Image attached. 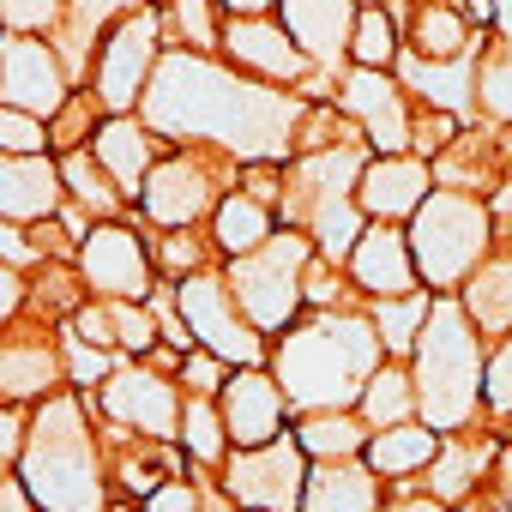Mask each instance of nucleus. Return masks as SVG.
Returning <instances> with one entry per match:
<instances>
[{"label": "nucleus", "mask_w": 512, "mask_h": 512, "mask_svg": "<svg viewBox=\"0 0 512 512\" xmlns=\"http://www.w3.org/2000/svg\"><path fill=\"white\" fill-rule=\"evenodd\" d=\"M308 97H284L278 85L247 79L199 49H169L139 115L157 139H211L241 163H284L302 145Z\"/></svg>", "instance_id": "nucleus-1"}, {"label": "nucleus", "mask_w": 512, "mask_h": 512, "mask_svg": "<svg viewBox=\"0 0 512 512\" xmlns=\"http://www.w3.org/2000/svg\"><path fill=\"white\" fill-rule=\"evenodd\" d=\"M386 344L374 332V314H338V308H320L308 320H296L278 344H272V374L278 386L290 392V410L296 416H314V410H356L368 380L386 368Z\"/></svg>", "instance_id": "nucleus-2"}, {"label": "nucleus", "mask_w": 512, "mask_h": 512, "mask_svg": "<svg viewBox=\"0 0 512 512\" xmlns=\"http://www.w3.org/2000/svg\"><path fill=\"white\" fill-rule=\"evenodd\" d=\"M85 410L91 398L73 386L31 410V446L19 458V476L43 512H109V482Z\"/></svg>", "instance_id": "nucleus-3"}, {"label": "nucleus", "mask_w": 512, "mask_h": 512, "mask_svg": "<svg viewBox=\"0 0 512 512\" xmlns=\"http://www.w3.org/2000/svg\"><path fill=\"white\" fill-rule=\"evenodd\" d=\"M416 392H422V422L434 434H464L488 410V356H482V326L458 296H434L428 332L410 356Z\"/></svg>", "instance_id": "nucleus-4"}, {"label": "nucleus", "mask_w": 512, "mask_h": 512, "mask_svg": "<svg viewBox=\"0 0 512 512\" xmlns=\"http://www.w3.org/2000/svg\"><path fill=\"white\" fill-rule=\"evenodd\" d=\"M500 217L488 199L476 193H458V187H434V199L410 217V247H416V272L434 296H452L464 290L482 266L488 253L500 247Z\"/></svg>", "instance_id": "nucleus-5"}, {"label": "nucleus", "mask_w": 512, "mask_h": 512, "mask_svg": "<svg viewBox=\"0 0 512 512\" xmlns=\"http://www.w3.org/2000/svg\"><path fill=\"white\" fill-rule=\"evenodd\" d=\"M320 260V247L302 235V229H278L260 253H241V260L223 266L241 314L260 326L266 338H284L296 320H302V302H308V272Z\"/></svg>", "instance_id": "nucleus-6"}, {"label": "nucleus", "mask_w": 512, "mask_h": 512, "mask_svg": "<svg viewBox=\"0 0 512 512\" xmlns=\"http://www.w3.org/2000/svg\"><path fill=\"white\" fill-rule=\"evenodd\" d=\"M175 308L193 332L199 350L223 356L229 368H272V350H266V332L253 326L229 290L223 272H193V278H175Z\"/></svg>", "instance_id": "nucleus-7"}, {"label": "nucleus", "mask_w": 512, "mask_h": 512, "mask_svg": "<svg viewBox=\"0 0 512 512\" xmlns=\"http://www.w3.org/2000/svg\"><path fill=\"white\" fill-rule=\"evenodd\" d=\"M308 476H314V458L302 452L296 434H284V440H272V446L229 452V464L217 470L223 494H229L241 512H302Z\"/></svg>", "instance_id": "nucleus-8"}, {"label": "nucleus", "mask_w": 512, "mask_h": 512, "mask_svg": "<svg viewBox=\"0 0 512 512\" xmlns=\"http://www.w3.org/2000/svg\"><path fill=\"white\" fill-rule=\"evenodd\" d=\"M163 37H169V25H163L157 7H145L127 25H115V37L97 55V73H91V91H97V103L109 115H133L145 103V91H151V79H157V67L169 55Z\"/></svg>", "instance_id": "nucleus-9"}, {"label": "nucleus", "mask_w": 512, "mask_h": 512, "mask_svg": "<svg viewBox=\"0 0 512 512\" xmlns=\"http://www.w3.org/2000/svg\"><path fill=\"white\" fill-rule=\"evenodd\" d=\"M73 266L97 302H151L157 296V253H145V241L127 223H91Z\"/></svg>", "instance_id": "nucleus-10"}, {"label": "nucleus", "mask_w": 512, "mask_h": 512, "mask_svg": "<svg viewBox=\"0 0 512 512\" xmlns=\"http://www.w3.org/2000/svg\"><path fill=\"white\" fill-rule=\"evenodd\" d=\"M181 380H169V374H157V362H127V368H115L109 374V386H97V392H85L115 428H127V434H139V440H175V428H181V392H175Z\"/></svg>", "instance_id": "nucleus-11"}, {"label": "nucleus", "mask_w": 512, "mask_h": 512, "mask_svg": "<svg viewBox=\"0 0 512 512\" xmlns=\"http://www.w3.org/2000/svg\"><path fill=\"white\" fill-rule=\"evenodd\" d=\"M235 187H229V175L223 169H211L205 157H163L157 169H151V181H145V217L151 223H163V229H199L205 217H217V205L229 199Z\"/></svg>", "instance_id": "nucleus-12"}, {"label": "nucleus", "mask_w": 512, "mask_h": 512, "mask_svg": "<svg viewBox=\"0 0 512 512\" xmlns=\"http://www.w3.org/2000/svg\"><path fill=\"white\" fill-rule=\"evenodd\" d=\"M338 109L368 133L374 157H404L416 151V115H410V97L392 73H374V67H350L338 79Z\"/></svg>", "instance_id": "nucleus-13"}, {"label": "nucleus", "mask_w": 512, "mask_h": 512, "mask_svg": "<svg viewBox=\"0 0 512 512\" xmlns=\"http://www.w3.org/2000/svg\"><path fill=\"white\" fill-rule=\"evenodd\" d=\"M0 109H25V115H43L55 121L67 103H73V79H67V61L49 37H7V55H0Z\"/></svg>", "instance_id": "nucleus-14"}, {"label": "nucleus", "mask_w": 512, "mask_h": 512, "mask_svg": "<svg viewBox=\"0 0 512 512\" xmlns=\"http://www.w3.org/2000/svg\"><path fill=\"white\" fill-rule=\"evenodd\" d=\"M223 55L229 67H241L247 79L260 85H278V91H296L308 85L320 67L302 55V43L290 37L284 19H223Z\"/></svg>", "instance_id": "nucleus-15"}, {"label": "nucleus", "mask_w": 512, "mask_h": 512, "mask_svg": "<svg viewBox=\"0 0 512 512\" xmlns=\"http://www.w3.org/2000/svg\"><path fill=\"white\" fill-rule=\"evenodd\" d=\"M217 404H223V422H229L235 452L284 440V422H290V392L278 386V374H272V368H235Z\"/></svg>", "instance_id": "nucleus-16"}, {"label": "nucleus", "mask_w": 512, "mask_h": 512, "mask_svg": "<svg viewBox=\"0 0 512 512\" xmlns=\"http://www.w3.org/2000/svg\"><path fill=\"white\" fill-rule=\"evenodd\" d=\"M350 284H356L368 302L416 296L422 272H416V247H410V229H404V223H368V235H362L356 253H350Z\"/></svg>", "instance_id": "nucleus-17"}, {"label": "nucleus", "mask_w": 512, "mask_h": 512, "mask_svg": "<svg viewBox=\"0 0 512 512\" xmlns=\"http://www.w3.org/2000/svg\"><path fill=\"white\" fill-rule=\"evenodd\" d=\"M278 19L290 25V37L320 73H338L362 25V0H278Z\"/></svg>", "instance_id": "nucleus-18"}, {"label": "nucleus", "mask_w": 512, "mask_h": 512, "mask_svg": "<svg viewBox=\"0 0 512 512\" xmlns=\"http://www.w3.org/2000/svg\"><path fill=\"white\" fill-rule=\"evenodd\" d=\"M145 7H151V0H67V19H61V31L49 37V43L61 49V61H67V79L91 91V73H97L103 43L115 37V25H127V19L145 13Z\"/></svg>", "instance_id": "nucleus-19"}, {"label": "nucleus", "mask_w": 512, "mask_h": 512, "mask_svg": "<svg viewBox=\"0 0 512 512\" xmlns=\"http://www.w3.org/2000/svg\"><path fill=\"white\" fill-rule=\"evenodd\" d=\"M356 199L374 223H410L434 199V169H428V157H410V151L404 157H368Z\"/></svg>", "instance_id": "nucleus-20"}, {"label": "nucleus", "mask_w": 512, "mask_h": 512, "mask_svg": "<svg viewBox=\"0 0 512 512\" xmlns=\"http://www.w3.org/2000/svg\"><path fill=\"white\" fill-rule=\"evenodd\" d=\"M0 392H7V404H43V398L67 392L61 338L49 344V332H25L13 320V338H7V350H0Z\"/></svg>", "instance_id": "nucleus-21"}, {"label": "nucleus", "mask_w": 512, "mask_h": 512, "mask_svg": "<svg viewBox=\"0 0 512 512\" xmlns=\"http://www.w3.org/2000/svg\"><path fill=\"white\" fill-rule=\"evenodd\" d=\"M67 199L73 193H67L61 163H49V157H7V163H0V217H7V223L37 229V223L61 217Z\"/></svg>", "instance_id": "nucleus-22"}, {"label": "nucleus", "mask_w": 512, "mask_h": 512, "mask_svg": "<svg viewBox=\"0 0 512 512\" xmlns=\"http://www.w3.org/2000/svg\"><path fill=\"white\" fill-rule=\"evenodd\" d=\"M398 79L428 103V109H446V115H458V121H470L476 115V85H482V73H476V55H458V61H428V55H416V49H404L398 55Z\"/></svg>", "instance_id": "nucleus-23"}, {"label": "nucleus", "mask_w": 512, "mask_h": 512, "mask_svg": "<svg viewBox=\"0 0 512 512\" xmlns=\"http://www.w3.org/2000/svg\"><path fill=\"white\" fill-rule=\"evenodd\" d=\"M91 151H97V163L115 175V187L127 199H145V181L157 169V133L145 127V115H103Z\"/></svg>", "instance_id": "nucleus-24"}, {"label": "nucleus", "mask_w": 512, "mask_h": 512, "mask_svg": "<svg viewBox=\"0 0 512 512\" xmlns=\"http://www.w3.org/2000/svg\"><path fill=\"white\" fill-rule=\"evenodd\" d=\"M380 506H386V488H380V470L368 458H326V464H314L302 512H380Z\"/></svg>", "instance_id": "nucleus-25"}, {"label": "nucleus", "mask_w": 512, "mask_h": 512, "mask_svg": "<svg viewBox=\"0 0 512 512\" xmlns=\"http://www.w3.org/2000/svg\"><path fill=\"white\" fill-rule=\"evenodd\" d=\"M500 452H506V440H470V434H446V446H440L434 470L422 476V482H428L422 494H434V500H446V506H464Z\"/></svg>", "instance_id": "nucleus-26"}, {"label": "nucleus", "mask_w": 512, "mask_h": 512, "mask_svg": "<svg viewBox=\"0 0 512 512\" xmlns=\"http://www.w3.org/2000/svg\"><path fill=\"white\" fill-rule=\"evenodd\" d=\"M272 235H278V211H272V205H260L253 193H241V187H235V193L217 205V217H211V247L223 253V260L260 253Z\"/></svg>", "instance_id": "nucleus-27"}, {"label": "nucleus", "mask_w": 512, "mask_h": 512, "mask_svg": "<svg viewBox=\"0 0 512 512\" xmlns=\"http://www.w3.org/2000/svg\"><path fill=\"white\" fill-rule=\"evenodd\" d=\"M440 446H446V434H434L428 422H404V428L374 434L362 458H368L386 482H404V476H428L434 458H440Z\"/></svg>", "instance_id": "nucleus-28"}, {"label": "nucleus", "mask_w": 512, "mask_h": 512, "mask_svg": "<svg viewBox=\"0 0 512 512\" xmlns=\"http://www.w3.org/2000/svg\"><path fill=\"white\" fill-rule=\"evenodd\" d=\"M458 302L470 308V320L482 326V338H506L512 332V247L488 253V266L458 290Z\"/></svg>", "instance_id": "nucleus-29"}, {"label": "nucleus", "mask_w": 512, "mask_h": 512, "mask_svg": "<svg viewBox=\"0 0 512 512\" xmlns=\"http://www.w3.org/2000/svg\"><path fill=\"white\" fill-rule=\"evenodd\" d=\"M362 422L374 428V434H386V428H404V422H422V392H416V374L404 368V362H386L374 380H368V392H362Z\"/></svg>", "instance_id": "nucleus-30"}, {"label": "nucleus", "mask_w": 512, "mask_h": 512, "mask_svg": "<svg viewBox=\"0 0 512 512\" xmlns=\"http://www.w3.org/2000/svg\"><path fill=\"white\" fill-rule=\"evenodd\" d=\"M296 440L314 464H326V458H362L374 428L362 422V410H314V416H296Z\"/></svg>", "instance_id": "nucleus-31"}, {"label": "nucleus", "mask_w": 512, "mask_h": 512, "mask_svg": "<svg viewBox=\"0 0 512 512\" xmlns=\"http://www.w3.org/2000/svg\"><path fill=\"white\" fill-rule=\"evenodd\" d=\"M410 49L428 61H458V55H470V19L452 0H422L410 19Z\"/></svg>", "instance_id": "nucleus-32"}, {"label": "nucleus", "mask_w": 512, "mask_h": 512, "mask_svg": "<svg viewBox=\"0 0 512 512\" xmlns=\"http://www.w3.org/2000/svg\"><path fill=\"white\" fill-rule=\"evenodd\" d=\"M61 175H67L73 205H79V211H91V223H109V217L127 205V193L115 187V175L97 163V151H91V145H85V151H67V157H61Z\"/></svg>", "instance_id": "nucleus-33"}, {"label": "nucleus", "mask_w": 512, "mask_h": 512, "mask_svg": "<svg viewBox=\"0 0 512 512\" xmlns=\"http://www.w3.org/2000/svg\"><path fill=\"white\" fill-rule=\"evenodd\" d=\"M368 314H374V332H380L386 356L404 362V356H416V344H422V332H428L434 290H416V296H398V302H374Z\"/></svg>", "instance_id": "nucleus-34"}, {"label": "nucleus", "mask_w": 512, "mask_h": 512, "mask_svg": "<svg viewBox=\"0 0 512 512\" xmlns=\"http://www.w3.org/2000/svg\"><path fill=\"white\" fill-rule=\"evenodd\" d=\"M181 446L205 470H223L229 464L235 440H229V422H223V404L217 398H187V410H181Z\"/></svg>", "instance_id": "nucleus-35"}, {"label": "nucleus", "mask_w": 512, "mask_h": 512, "mask_svg": "<svg viewBox=\"0 0 512 512\" xmlns=\"http://www.w3.org/2000/svg\"><path fill=\"white\" fill-rule=\"evenodd\" d=\"M398 55H404V49H398V19H392V7H362L350 61H356V67H374V73H392Z\"/></svg>", "instance_id": "nucleus-36"}, {"label": "nucleus", "mask_w": 512, "mask_h": 512, "mask_svg": "<svg viewBox=\"0 0 512 512\" xmlns=\"http://www.w3.org/2000/svg\"><path fill=\"white\" fill-rule=\"evenodd\" d=\"M163 25H169L175 49H199V55L223 49V25H217V0H169V13H163Z\"/></svg>", "instance_id": "nucleus-37"}, {"label": "nucleus", "mask_w": 512, "mask_h": 512, "mask_svg": "<svg viewBox=\"0 0 512 512\" xmlns=\"http://www.w3.org/2000/svg\"><path fill=\"white\" fill-rule=\"evenodd\" d=\"M61 356H67V386H73V392H97V386H109V374H115L109 350L85 344L73 326H61Z\"/></svg>", "instance_id": "nucleus-38"}, {"label": "nucleus", "mask_w": 512, "mask_h": 512, "mask_svg": "<svg viewBox=\"0 0 512 512\" xmlns=\"http://www.w3.org/2000/svg\"><path fill=\"white\" fill-rule=\"evenodd\" d=\"M55 145V121L25 115V109H0V151L7 157H49Z\"/></svg>", "instance_id": "nucleus-39"}, {"label": "nucleus", "mask_w": 512, "mask_h": 512, "mask_svg": "<svg viewBox=\"0 0 512 512\" xmlns=\"http://www.w3.org/2000/svg\"><path fill=\"white\" fill-rule=\"evenodd\" d=\"M109 320H115V344L127 350V356H151L163 338V320L151 314V302H109Z\"/></svg>", "instance_id": "nucleus-40"}, {"label": "nucleus", "mask_w": 512, "mask_h": 512, "mask_svg": "<svg viewBox=\"0 0 512 512\" xmlns=\"http://www.w3.org/2000/svg\"><path fill=\"white\" fill-rule=\"evenodd\" d=\"M67 19V0H0L7 37H55Z\"/></svg>", "instance_id": "nucleus-41"}, {"label": "nucleus", "mask_w": 512, "mask_h": 512, "mask_svg": "<svg viewBox=\"0 0 512 512\" xmlns=\"http://www.w3.org/2000/svg\"><path fill=\"white\" fill-rule=\"evenodd\" d=\"M229 362L223 356H211V350H181V362H175V380L187 386V398H223V386H229Z\"/></svg>", "instance_id": "nucleus-42"}, {"label": "nucleus", "mask_w": 512, "mask_h": 512, "mask_svg": "<svg viewBox=\"0 0 512 512\" xmlns=\"http://www.w3.org/2000/svg\"><path fill=\"white\" fill-rule=\"evenodd\" d=\"M476 97H482V109H488L500 127H512V43H506L494 61H482V85H476Z\"/></svg>", "instance_id": "nucleus-43"}, {"label": "nucleus", "mask_w": 512, "mask_h": 512, "mask_svg": "<svg viewBox=\"0 0 512 512\" xmlns=\"http://www.w3.org/2000/svg\"><path fill=\"white\" fill-rule=\"evenodd\" d=\"M157 266L175 272V278L205 272V241H193V229H169V235L157 241Z\"/></svg>", "instance_id": "nucleus-44"}, {"label": "nucleus", "mask_w": 512, "mask_h": 512, "mask_svg": "<svg viewBox=\"0 0 512 512\" xmlns=\"http://www.w3.org/2000/svg\"><path fill=\"white\" fill-rule=\"evenodd\" d=\"M488 416L512 422V332L494 338V350H488Z\"/></svg>", "instance_id": "nucleus-45"}, {"label": "nucleus", "mask_w": 512, "mask_h": 512, "mask_svg": "<svg viewBox=\"0 0 512 512\" xmlns=\"http://www.w3.org/2000/svg\"><path fill=\"white\" fill-rule=\"evenodd\" d=\"M205 488L199 482H187V476H175V482H163L151 500H145V512H205Z\"/></svg>", "instance_id": "nucleus-46"}, {"label": "nucleus", "mask_w": 512, "mask_h": 512, "mask_svg": "<svg viewBox=\"0 0 512 512\" xmlns=\"http://www.w3.org/2000/svg\"><path fill=\"white\" fill-rule=\"evenodd\" d=\"M0 512H43V506H37V494L25 488V476H19V470H7V482H0Z\"/></svg>", "instance_id": "nucleus-47"}, {"label": "nucleus", "mask_w": 512, "mask_h": 512, "mask_svg": "<svg viewBox=\"0 0 512 512\" xmlns=\"http://www.w3.org/2000/svg\"><path fill=\"white\" fill-rule=\"evenodd\" d=\"M217 7H223L229 19H272L278 0H217Z\"/></svg>", "instance_id": "nucleus-48"}, {"label": "nucleus", "mask_w": 512, "mask_h": 512, "mask_svg": "<svg viewBox=\"0 0 512 512\" xmlns=\"http://www.w3.org/2000/svg\"><path fill=\"white\" fill-rule=\"evenodd\" d=\"M386 512H452L446 500H434V494H398Z\"/></svg>", "instance_id": "nucleus-49"}, {"label": "nucleus", "mask_w": 512, "mask_h": 512, "mask_svg": "<svg viewBox=\"0 0 512 512\" xmlns=\"http://www.w3.org/2000/svg\"><path fill=\"white\" fill-rule=\"evenodd\" d=\"M488 205H494V217H500V223H506V229H512V181H500V187H494V199H488Z\"/></svg>", "instance_id": "nucleus-50"}, {"label": "nucleus", "mask_w": 512, "mask_h": 512, "mask_svg": "<svg viewBox=\"0 0 512 512\" xmlns=\"http://www.w3.org/2000/svg\"><path fill=\"white\" fill-rule=\"evenodd\" d=\"M494 25H500V37L512 43V0H494Z\"/></svg>", "instance_id": "nucleus-51"}, {"label": "nucleus", "mask_w": 512, "mask_h": 512, "mask_svg": "<svg viewBox=\"0 0 512 512\" xmlns=\"http://www.w3.org/2000/svg\"><path fill=\"white\" fill-rule=\"evenodd\" d=\"M500 500H506V512H512V452H506V464H500Z\"/></svg>", "instance_id": "nucleus-52"}, {"label": "nucleus", "mask_w": 512, "mask_h": 512, "mask_svg": "<svg viewBox=\"0 0 512 512\" xmlns=\"http://www.w3.org/2000/svg\"><path fill=\"white\" fill-rule=\"evenodd\" d=\"M205 512H241V506H235L229 494H217V500H205Z\"/></svg>", "instance_id": "nucleus-53"}, {"label": "nucleus", "mask_w": 512, "mask_h": 512, "mask_svg": "<svg viewBox=\"0 0 512 512\" xmlns=\"http://www.w3.org/2000/svg\"><path fill=\"white\" fill-rule=\"evenodd\" d=\"M109 512H145V506H109Z\"/></svg>", "instance_id": "nucleus-54"}, {"label": "nucleus", "mask_w": 512, "mask_h": 512, "mask_svg": "<svg viewBox=\"0 0 512 512\" xmlns=\"http://www.w3.org/2000/svg\"><path fill=\"white\" fill-rule=\"evenodd\" d=\"M362 7H392V0H362Z\"/></svg>", "instance_id": "nucleus-55"}, {"label": "nucleus", "mask_w": 512, "mask_h": 512, "mask_svg": "<svg viewBox=\"0 0 512 512\" xmlns=\"http://www.w3.org/2000/svg\"><path fill=\"white\" fill-rule=\"evenodd\" d=\"M506 452H512V434H506Z\"/></svg>", "instance_id": "nucleus-56"}]
</instances>
